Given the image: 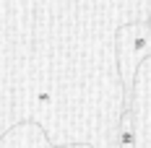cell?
<instances>
[{
  "mask_svg": "<svg viewBox=\"0 0 151 148\" xmlns=\"http://www.w3.org/2000/svg\"><path fill=\"white\" fill-rule=\"evenodd\" d=\"M115 49H117V78L122 86V96L128 99V94L136 83L138 65L151 57V31L146 21H133V24H122L115 31Z\"/></svg>",
  "mask_w": 151,
  "mask_h": 148,
  "instance_id": "obj_1",
  "label": "cell"
},
{
  "mask_svg": "<svg viewBox=\"0 0 151 148\" xmlns=\"http://www.w3.org/2000/svg\"><path fill=\"white\" fill-rule=\"evenodd\" d=\"M115 146L117 148H136V127H133V112L125 109L115 127Z\"/></svg>",
  "mask_w": 151,
  "mask_h": 148,
  "instance_id": "obj_2",
  "label": "cell"
},
{
  "mask_svg": "<svg viewBox=\"0 0 151 148\" xmlns=\"http://www.w3.org/2000/svg\"><path fill=\"white\" fill-rule=\"evenodd\" d=\"M143 21H146V26H149V31H151V3H149V11H146V18H143Z\"/></svg>",
  "mask_w": 151,
  "mask_h": 148,
  "instance_id": "obj_3",
  "label": "cell"
}]
</instances>
